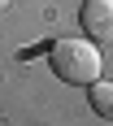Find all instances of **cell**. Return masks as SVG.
<instances>
[{
    "instance_id": "3957f363",
    "label": "cell",
    "mask_w": 113,
    "mask_h": 126,
    "mask_svg": "<svg viewBox=\"0 0 113 126\" xmlns=\"http://www.w3.org/2000/svg\"><path fill=\"white\" fill-rule=\"evenodd\" d=\"M91 109L104 117V122H113V83H91Z\"/></svg>"
},
{
    "instance_id": "277c9868",
    "label": "cell",
    "mask_w": 113,
    "mask_h": 126,
    "mask_svg": "<svg viewBox=\"0 0 113 126\" xmlns=\"http://www.w3.org/2000/svg\"><path fill=\"white\" fill-rule=\"evenodd\" d=\"M9 4H13V0H0V13H4V9H9Z\"/></svg>"
},
{
    "instance_id": "7a4b0ae2",
    "label": "cell",
    "mask_w": 113,
    "mask_h": 126,
    "mask_svg": "<svg viewBox=\"0 0 113 126\" xmlns=\"http://www.w3.org/2000/svg\"><path fill=\"white\" fill-rule=\"evenodd\" d=\"M78 22H83V35L91 44H109L113 39V0H83Z\"/></svg>"
},
{
    "instance_id": "6da1fadb",
    "label": "cell",
    "mask_w": 113,
    "mask_h": 126,
    "mask_svg": "<svg viewBox=\"0 0 113 126\" xmlns=\"http://www.w3.org/2000/svg\"><path fill=\"white\" fill-rule=\"evenodd\" d=\"M48 65L61 83H74V87H91L100 78V52L91 39H57L48 48Z\"/></svg>"
}]
</instances>
